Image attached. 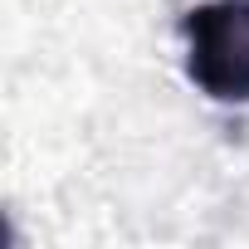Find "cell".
I'll list each match as a JSON object with an SVG mask.
<instances>
[{"instance_id": "cell-1", "label": "cell", "mask_w": 249, "mask_h": 249, "mask_svg": "<svg viewBox=\"0 0 249 249\" xmlns=\"http://www.w3.org/2000/svg\"><path fill=\"white\" fill-rule=\"evenodd\" d=\"M186 78L210 103H249V0L186 10Z\"/></svg>"}]
</instances>
